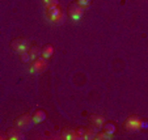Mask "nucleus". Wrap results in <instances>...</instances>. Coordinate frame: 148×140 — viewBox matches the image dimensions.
Masks as SVG:
<instances>
[{
    "label": "nucleus",
    "instance_id": "f257e3e1",
    "mask_svg": "<svg viewBox=\"0 0 148 140\" xmlns=\"http://www.w3.org/2000/svg\"><path fill=\"white\" fill-rule=\"evenodd\" d=\"M34 122H33V117L29 113H24V114L18 115L14 119V127L20 128L21 131H29L33 127Z\"/></svg>",
    "mask_w": 148,
    "mask_h": 140
},
{
    "label": "nucleus",
    "instance_id": "f03ea898",
    "mask_svg": "<svg viewBox=\"0 0 148 140\" xmlns=\"http://www.w3.org/2000/svg\"><path fill=\"white\" fill-rule=\"evenodd\" d=\"M140 126H142V119H140L138 115H131V117H129L123 122V130H125V131H129V132L139 131V130H142Z\"/></svg>",
    "mask_w": 148,
    "mask_h": 140
},
{
    "label": "nucleus",
    "instance_id": "7ed1b4c3",
    "mask_svg": "<svg viewBox=\"0 0 148 140\" xmlns=\"http://www.w3.org/2000/svg\"><path fill=\"white\" fill-rule=\"evenodd\" d=\"M47 68H49L47 59L39 56V58L36 59V60H32V64H30V68H29V71H30L33 75H39V73L45 72Z\"/></svg>",
    "mask_w": 148,
    "mask_h": 140
},
{
    "label": "nucleus",
    "instance_id": "20e7f679",
    "mask_svg": "<svg viewBox=\"0 0 148 140\" xmlns=\"http://www.w3.org/2000/svg\"><path fill=\"white\" fill-rule=\"evenodd\" d=\"M46 14H47L49 18L55 24H62L63 21H64V12L62 11L58 5L46 8Z\"/></svg>",
    "mask_w": 148,
    "mask_h": 140
},
{
    "label": "nucleus",
    "instance_id": "39448f33",
    "mask_svg": "<svg viewBox=\"0 0 148 140\" xmlns=\"http://www.w3.org/2000/svg\"><path fill=\"white\" fill-rule=\"evenodd\" d=\"M67 14L72 21H79L84 14V8L79 5L76 1H72L67 7Z\"/></svg>",
    "mask_w": 148,
    "mask_h": 140
},
{
    "label": "nucleus",
    "instance_id": "423d86ee",
    "mask_svg": "<svg viewBox=\"0 0 148 140\" xmlns=\"http://www.w3.org/2000/svg\"><path fill=\"white\" fill-rule=\"evenodd\" d=\"M30 47V42H29L26 38H23V37H20V38H14L11 41V48L14 50L16 53H25V51L29 50Z\"/></svg>",
    "mask_w": 148,
    "mask_h": 140
},
{
    "label": "nucleus",
    "instance_id": "0eeeda50",
    "mask_svg": "<svg viewBox=\"0 0 148 140\" xmlns=\"http://www.w3.org/2000/svg\"><path fill=\"white\" fill-rule=\"evenodd\" d=\"M5 136H7V139H11V140H23L25 137L24 136V131H21L17 127H9V128H7Z\"/></svg>",
    "mask_w": 148,
    "mask_h": 140
},
{
    "label": "nucleus",
    "instance_id": "6e6552de",
    "mask_svg": "<svg viewBox=\"0 0 148 140\" xmlns=\"http://www.w3.org/2000/svg\"><path fill=\"white\" fill-rule=\"evenodd\" d=\"M89 123L95 126L96 128H102V124L105 123V118L98 114H90L89 115Z\"/></svg>",
    "mask_w": 148,
    "mask_h": 140
},
{
    "label": "nucleus",
    "instance_id": "1a4fd4ad",
    "mask_svg": "<svg viewBox=\"0 0 148 140\" xmlns=\"http://www.w3.org/2000/svg\"><path fill=\"white\" fill-rule=\"evenodd\" d=\"M32 117H33L34 123H42V122L46 119V117H47V113H46V110H43V109H37L33 111Z\"/></svg>",
    "mask_w": 148,
    "mask_h": 140
},
{
    "label": "nucleus",
    "instance_id": "9d476101",
    "mask_svg": "<svg viewBox=\"0 0 148 140\" xmlns=\"http://www.w3.org/2000/svg\"><path fill=\"white\" fill-rule=\"evenodd\" d=\"M60 136H62V139H64V140H76L77 139L76 131L72 128H63L60 131Z\"/></svg>",
    "mask_w": 148,
    "mask_h": 140
},
{
    "label": "nucleus",
    "instance_id": "9b49d317",
    "mask_svg": "<svg viewBox=\"0 0 148 140\" xmlns=\"http://www.w3.org/2000/svg\"><path fill=\"white\" fill-rule=\"evenodd\" d=\"M96 136V127L95 126H88L84 128V134H83V139L84 140H92Z\"/></svg>",
    "mask_w": 148,
    "mask_h": 140
},
{
    "label": "nucleus",
    "instance_id": "f8f14e48",
    "mask_svg": "<svg viewBox=\"0 0 148 140\" xmlns=\"http://www.w3.org/2000/svg\"><path fill=\"white\" fill-rule=\"evenodd\" d=\"M53 54H54V47H53V45H50V43L45 45L43 47L41 48V56L42 58L49 59V58H51Z\"/></svg>",
    "mask_w": 148,
    "mask_h": 140
},
{
    "label": "nucleus",
    "instance_id": "ddd939ff",
    "mask_svg": "<svg viewBox=\"0 0 148 140\" xmlns=\"http://www.w3.org/2000/svg\"><path fill=\"white\" fill-rule=\"evenodd\" d=\"M28 54L30 56V62L32 60H36L37 58L41 56V47H38V46H30L28 50Z\"/></svg>",
    "mask_w": 148,
    "mask_h": 140
},
{
    "label": "nucleus",
    "instance_id": "4468645a",
    "mask_svg": "<svg viewBox=\"0 0 148 140\" xmlns=\"http://www.w3.org/2000/svg\"><path fill=\"white\" fill-rule=\"evenodd\" d=\"M102 128H103V131L106 132V134H109V135H114V132H115V124L113 123V122H105V123L102 124Z\"/></svg>",
    "mask_w": 148,
    "mask_h": 140
},
{
    "label": "nucleus",
    "instance_id": "2eb2a0df",
    "mask_svg": "<svg viewBox=\"0 0 148 140\" xmlns=\"http://www.w3.org/2000/svg\"><path fill=\"white\" fill-rule=\"evenodd\" d=\"M112 137H113L112 135L106 134L105 131H101V132H96L95 139H96V140H110Z\"/></svg>",
    "mask_w": 148,
    "mask_h": 140
},
{
    "label": "nucleus",
    "instance_id": "dca6fc26",
    "mask_svg": "<svg viewBox=\"0 0 148 140\" xmlns=\"http://www.w3.org/2000/svg\"><path fill=\"white\" fill-rule=\"evenodd\" d=\"M58 0H42V4L46 7V8H50V7H55L58 5Z\"/></svg>",
    "mask_w": 148,
    "mask_h": 140
},
{
    "label": "nucleus",
    "instance_id": "f3484780",
    "mask_svg": "<svg viewBox=\"0 0 148 140\" xmlns=\"http://www.w3.org/2000/svg\"><path fill=\"white\" fill-rule=\"evenodd\" d=\"M20 59H21V62L23 63L30 62V56H29L28 51H25V53H20Z\"/></svg>",
    "mask_w": 148,
    "mask_h": 140
},
{
    "label": "nucleus",
    "instance_id": "a211bd4d",
    "mask_svg": "<svg viewBox=\"0 0 148 140\" xmlns=\"http://www.w3.org/2000/svg\"><path fill=\"white\" fill-rule=\"evenodd\" d=\"M76 3H77L80 7H83V8H87V7L90 5L92 0H76Z\"/></svg>",
    "mask_w": 148,
    "mask_h": 140
},
{
    "label": "nucleus",
    "instance_id": "6ab92c4d",
    "mask_svg": "<svg viewBox=\"0 0 148 140\" xmlns=\"http://www.w3.org/2000/svg\"><path fill=\"white\" fill-rule=\"evenodd\" d=\"M76 136L77 139H83V134H84V128H76Z\"/></svg>",
    "mask_w": 148,
    "mask_h": 140
},
{
    "label": "nucleus",
    "instance_id": "aec40b11",
    "mask_svg": "<svg viewBox=\"0 0 148 140\" xmlns=\"http://www.w3.org/2000/svg\"><path fill=\"white\" fill-rule=\"evenodd\" d=\"M5 137H7V136H4L3 134H0V139H5Z\"/></svg>",
    "mask_w": 148,
    "mask_h": 140
}]
</instances>
